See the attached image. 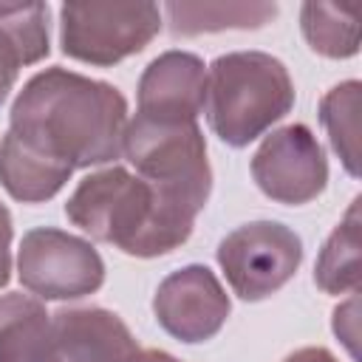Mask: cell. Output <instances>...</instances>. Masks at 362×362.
I'll return each instance as SVG.
<instances>
[{
	"label": "cell",
	"instance_id": "21",
	"mask_svg": "<svg viewBox=\"0 0 362 362\" xmlns=\"http://www.w3.org/2000/svg\"><path fill=\"white\" fill-rule=\"evenodd\" d=\"M11 238H14L11 212L0 201V288L8 286V280H11Z\"/></svg>",
	"mask_w": 362,
	"mask_h": 362
},
{
	"label": "cell",
	"instance_id": "6",
	"mask_svg": "<svg viewBox=\"0 0 362 362\" xmlns=\"http://www.w3.org/2000/svg\"><path fill=\"white\" fill-rule=\"evenodd\" d=\"M218 266L229 288L257 303L280 291L303 263V240L280 221H252L232 229L218 243Z\"/></svg>",
	"mask_w": 362,
	"mask_h": 362
},
{
	"label": "cell",
	"instance_id": "12",
	"mask_svg": "<svg viewBox=\"0 0 362 362\" xmlns=\"http://www.w3.org/2000/svg\"><path fill=\"white\" fill-rule=\"evenodd\" d=\"M0 362H62L54 345L51 314L37 297H0Z\"/></svg>",
	"mask_w": 362,
	"mask_h": 362
},
{
	"label": "cell",
	"instance_id": "4",
	"mask_svg": "<svg viewBox=\"0 0 362 362\" xmlns=\"http://www.w3.org/2000/svg\"><path fill=\"white\" fill-rule=\"evenodd\" d=\"M122 156L139 178L181 201L195 215L206 206L212 192V167L206 161V141L198 122L158 124L136 116L124 127Z\"/></svg>",
	"mask_w": 362,
	"mask_h": 362
},
{
	"label": "cell",
	"instance_id": "16",
	"mask_svg": "<svg viewBox=\"0 0 362 362\" xmlns=\"http://www.w3.org/2000/svg\"><path fill=\"white\" fill-rule=\"evenodd\" d=\"M300 28L311 51L328 59H348L359 51L356 6L339 3H303Z\"/></svg>",
	"mask_w": 362,
	"mask_h": 362
},
{
	"label": "cell",
	"instance_id": "22",
	"mask_svg": "<svg viewBox=\"0 0 362 362\" xmlns=\"http://www.w3.org/2000/svg\"><path fill=\"white\" fill-rule=\"evenodd\" d=\"M283 362H339L328 348H320V345H308V348H300L294 354H288Z\"/></svg>",
	"mask_w": 362,
	"mask_h": 362
},
{
	"label": "cell",
	"instance_id": "18",
	"mask_svg": "<svg viewBox=\"0 0 362 362\" xmlns=\"http://www.w3.org/2000/svg\"><path fill=\"white\" fill-rule=\"evenodd\" d=\"M0 31L14 42L23 65L48 57V3H6L0 0Z\"/></svg>",
	"mask_w": 362,
	"mask_h": 362
},
{
	"label": "cell",
	"instance_id": "20",
	"mask_svg": "<svg viewBox=\"0 0 362 362\" xmlns=\"http://www.w3.org/2000/svg\"><path fill=\"white\" fill-rule=\"evenodd\" d=\"M356 305H359V297H356V291L351 294V300L345 303V305H339L337 311H334V334L348 345V351L356 356Z\"/></svg>",
	"mask_w": 362,
	"mask_h": 362
},
{
	"label": "cell",
	"instance_id": "15",
	"mask_svg": "<svg viewBox=\"0 0 362 362\" xmlns=\"http://www.w3.org/2000/svg\"><path fill=\"white\" fill-rule=\"evenodd\" d=\"M359 198L351 201L345 218L334 226L322 243L314 263V283L325 294H354L359 291L362 263H359Z\"/></svg>",
	"mask_w": 362,
	"mask_h": 362
},
{
	"label": "cell",
	"instance_id": "13",
	"mask_svg": "<svg viewBox=\"0 0 362 362\" xmlns=\"http://www.w3.org/2000/svg\"><path fill=\"white\" fill-rule=\"evenodd\" d=\"M71 175H74L71 167L48 161L45 156L34 153L6 130L0 141V184L14 201L23 204L51 201L68 184Z\"/></svg>",
	"mask_w": 362,
	"mask_h": 362
},
{
	"label": "cell",
	"instance_id": "2",
	"mask_svg": "<svg viewBox=\"0 0 362 362\" xmlns=\"http://www.w3.org/2000/svg\"><path fill=\"white\" fill-rule=\"evenodd\" d=\"M65 215L93 240L110 243L130 257H158L178 249L198 218L122 164L85 175L65 201Z\"/></svg>",
	"mask_w": 362,
	"mask_h": 362
},
{
	"label": "cell",
	"instance_id": "19",
	"mask_svg": "<svg viewBox=\"0 0 362 362\" xmlns=\"http://www.w3.org/2000/svg\"><path fill=\"white\" fill-rule=\"evenodd\" d=\"M20 68H23V59H20L17 48H14V42L0 31V105H3L6 96L11 93Z\"/></svg>",
	"mask_w": 362,
	"mask_h": 362
},
{
	"label": "cell",
	"instance_id": "5",
	"mask_svg": "<svg viewBox=\"0 0 362 362\" xmlns=\"http://www.w3.org/2000/svg\"><path fill=\"white\" fill-rule=\"evenodd\" d=\"M161 31L156 3H65L59 6V48L65 57L110 68L150 45Z\"/></svg>",
	"mask_w": 362,
	"mask_h": 362
},
{
	"label": "cell",
	"instance_id": "23",
	"mask_svg": "<svg viewBox=\"0 0 362 362\" xmlns=\"http://www.w3.org/2000/svg\"><path fill=\"white\" fill-rule=\"evenodd\" d=\"M130 362H178L173 354L167 351H158V348H147V351H139Z\"/></svg>",
	"mask_w": 362,
	"mask_h": 362
},
{
	"label": "cell",
	"instance_id": "9",
	"mask_svg": "<svg viewBox=\"0 0 362 362\" xmlns=\"http://www.w3.org/2000/svg\"><path fill=\"white\" fill-rule=\"evenodd\" d=\"M229 311L232 303L226 288L221 286L215 272L201 263L170 272L158 283L153 297V314L158 325L187 345L212 339L223 328Z\"/></svg>",
	"mask_w": 362,
	"mask_h": 362
},
{
	"label": "cell",
	"instance_id": "17",
	"mask_svg": "<svg viewBox=\"0 0 362 362\" xmlns=\"http://www.w3.org/2000/svg\"><path fill=\"white\" fill-rule=\"evenodd\" d=\"M359 102H362L359 79L334 85L320 102V122L328 133L331 150L339 156L342 167L354 178H359Z\"/></svg>",
	"mask_w": 362,
	"mask_h": 362
},
{
	"label": "cell",
	"instance_id": "10",
	"mask_svg": "<svg viewBox=\"0 0 362 362\" xmlns=\"http://www.w3.org/2000/svg\"><path fill=\"white\" fill-rule=\"evenodd\" d=\"M206 102V68L198 54L164 51L139 79V113L158 124L195 122Z\"/></svg>",
	"mask_w": 362,
	"mask_h": 362
},
{
	"label": "cell",
	"instance_id": "7",
	"mask_svg": "<svg viewBox=\"0 0 362 362\" xmlns=\"http://www.w3.org/2000/svg\"><path fill=\"white\" fill-rule=\"evenodd\" d=\"M17 277L40 300H79L102 288L105 260L90 240L57 226H37L20 240Z\"/></svg>",
	"mask_w": 362,
	"mask_h": 362
},
{
	"label": "cell",
	"instance_id": "8",
	"mask_svg": "<svg viewBox=\"0 0 362 362\" xmlns=\"http://www.w3.org/2000/svg\"><path fill=\"white\" fill-rule=\"evenodd\" d=\"M252 178L266 198L286 206H300L325 189L328 158L305 124H286L272 130L255 150Z\"/></svg>",
	"mask_w": 362,
	"mask_h": 362
},
{
	"label": "cell",
	"instance_id": "3",
	"mask_svg": "<svg viewBox=\"0 0 362 362\" xmlns=\"http://www.w3.org/2000/svg\"><path fill=\"white\" fill-rule=\"evenodd\" d=\"M291 107L288 68L266 51H229L206 71V122L226 147L252 144Z\"/></svg>",
	"mask_w": 362,
	"mask_h": 362
},
{
	"label": "cell",
	"instance_id": "11",
	"mask_svg": "<svg viewBox=\"0 0 362 362\" xmlns=\"http://www.w3.org/2000/svg\"><path fill=\"white\" fill-rule=\"evenodd\" d=\"M51 331L62 362H130L141 351L124 320L99 305L54 311Z\"/></svg>",
	"mask_w": 362,
	"mask_h": 362
},
{
	"label": "cell",
	"instance_id": "1",
	"mask_svg": "<svg viewBox=\"0 0 362 362\" xmlns=\"http://www.w3.org/2000/svg\"><path fill=\"white\" fill-rule=\"evenodd\" d=\"M127 99L119 88L68 68L34 74L8 110V133L71 170L113 164L122 156Z\"/></svg>",
	"mask_w": 362,
	"mask_h": 362
},
{
	"label": "cell",
	"instance_id": "14",
	"mask_svg": "<svg viewBox=\"0 0 362 362\" xmlns=\"http://www.w3.org/2000/svg\"><path fill=\"white\" fill-rule=\"evenodd\" d=\"M167 28L173 37H198L215 31L263 28L277 17L274 3H167Z\"/></svg>",
	"mask_w": 362,
	"mask_h": 362
}]
</instances>
